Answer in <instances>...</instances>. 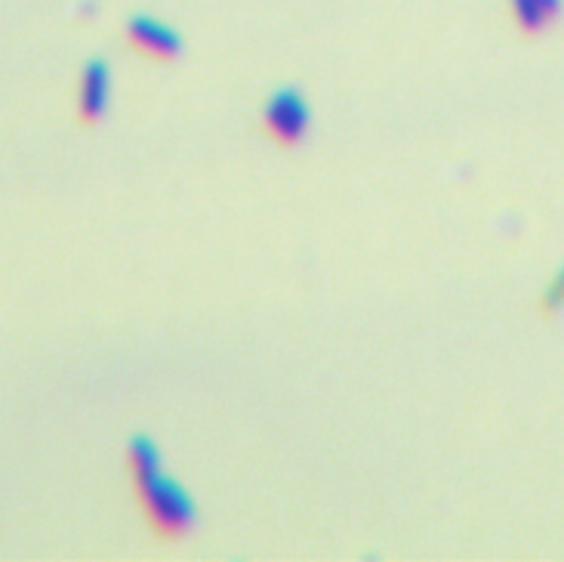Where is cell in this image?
I'll use <instances>...</instances> for the list:
<instances>
[{"label": "cell", "mask_w": 564, "mask_h": 562, "mask_svg": "<svg viewBox=\"0 0 564 562\" xmlns=\"http://www.w3.org/2000/svg\"><path fill=\"white\" fill-rule=\"evenodd\" d=\"M516 10L518 19H521V25H524L528 32H537V29L549 19V13H552L549 0H516Z\"/></svg>", "instance_id": "obj_5"}, {"label": "cell", "mask_w": 564, "mask_h": 562, "mask_svg": "<svg viewBox=\"0 0 564 562\" xmlns=\"http://www.w3.org/2000/svg\"><path fill=\"white\" fill-rule=\"evenodd\" d=\"M127 47L133 53H139L143 59L167 63L177 53V37L161 25L148 22V19H136L127 29Z\"/></svg>", "instance_id": "obj_4"}, {"label": "cell", "mask_w": 564, "mask_h": 562, "mask_svg": "<svg viewBox=\"0 0 564 562\" xmlns=\"http://www.w3.org/2000/svg\"><path fill=\"white\" fill-rule=\"evenodd\" d=\"M127 473L151 535L158 541H179L192 526V507L173 482L158 476V454L146 439H136L129 448Z\"/></svg>", "instance_id": "obj_1"}, {"label": "cell", "mask_w": 564, "mask_h": 562, "mask_svg": "<svg viewBox=\"0 0 564 562\" xmlns=\"http://www.w3.org/2000/svg\"><path fill=\"white\" fill-rule=\"evenodd\" d=\"M105 100H109V75H105L102 63H93L81 75L78 93H75V109H78V121L83 127H93L102 117Z\"/></svg>", "instance_id": "obj_3"}, {"label": "cell", "mask_w": 564, "mask_h": 562, "mask_svg": "<svg viewBox=\"0 0 564 562\" xmlns=\"http://www.w3.org/2000/svg\"><path fill=\"white\" fill-rule=\"evenodd\" d=\"M564 306V272L559 276V279L552 281V288L546 291V310L552 313V310H562Z\"/></svg>", "instance_id": "obj_6"}, {"label": "cell", "mask_w": 564, "mask_h": 562, "mask_svg": "<svg viewBox=\"0 0 564 562\" xmlns=\"http://www.w3.org/2000/svg\"><path fill=\"white\" fill-rule=\"evenodd\" d=\"M308 127V109L293 90H281L262 115V133L272 139L278 149H293L303 143Z\"/></svg>", "instance_id": "obj_2"}]
</instances>
